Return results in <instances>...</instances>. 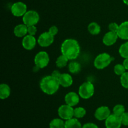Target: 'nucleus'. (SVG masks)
I'll return each instance as SVG.
<instances>
[{"label": "nucleus", "mask_w": 128, "mask_h": 128, "mask_svg": "<svg viewBox=\"0 0 128 128\" xmlns=\"http://www.w3.org/2000/svg\"><path fill=\"white\" fill-rule=\"evenodd\" d=\"M122 122L121 118L112 114L105 120V126L106 128H120Z\"/></svg>", "instance_id": "obj_10"}, {"label": "nucleus", "mask_w": 128, "mask_h": 128, "mask_svg": "<svg viewBox=\"0 0 128 128\" xmlns=\"http://www.w3.org/2000/svg\"><path fill=\"white\" fill-rule=\"evenodd\" d=\"M54 42V36L49 31L41 34L38 39V42L41 47H48Z\"/></svg>", "instance_id": "obj_9"}, {"label": "nucleus", "mask_w": 128, "mask_h": 128, "mask_svg": "<svg viewBox=\"0 0 128 128\" xmlns=\"http://www.w3.org/2000/svg\"><path fill=\"white\" fill-rule=\"evenodd\" d=\"M119 26L120 25L118 24L116 22H111L109 24V30L110 31H113V32H117L118 30Z\"/></svg>", "instance_id": "obj_30"}, {"label": "nucleus", "mask_w": 128, "mask_h": 128, "mask_svg": "<svg viewBox=\"0 0 128 128\" xmlns=\"http://www.w3.org/2000/svg\"><path fill=\"white\" fill-rule=\"evenodd\" d=\"M118 38L117 32L110 31L107 33L105 34V35L104 36L103 38H102V42L106 46H112L117 41Z\"/></svg>", "instance_id": "obj_12"}, {"label": "nucleus", "mask_w": 128, "mask_h": 128, "mask_svg": "<svg viewBox=\"0 0 128 128\" xmlns=\"http://www.w3.org/2000/svg\"><path fill=\"white\" fill-rule=\"evenodd\" d=\"M64 101L66 104L73 107L80 102V95L74 92H70L65 96Z\"/></svg>", "instance_id": "obj_14"}, {"label": "nucleus", "mask_w": 128, "mask_h": 128, "mask_svg": "<svg viewBox=\"0 0 128 128\" xmlns=\"http://www.w3.org/2000/svg\"><path fill=\"white\" fill-rule=\"evenodd\" d=\"M94 93V86L90 81H86L82 83L79 88L78 94L80 97L84 100H88L92 97Z\"/></svg>", "instance_id": "obj_4"}, {"label": "nucleus", "mask_w": 128, "mask_h": 128, "mask_svg": "<svg viewBox=\"0 0 128 128\" xmlns=\"http://www.w3.org/2000/svg\"><path fill=\"white\" fill-rule=\"evenodd\" d=\"M64 128H82V126L77 118H72L70 120H66Z\"/></svg>", "instance_id": "obj_19"}, {"label": "nucleus", "mask_w": 128, "mask_h": 128, "mask_svg": "<svg viewBox=\"0 0 128 128\" xmlns=\"http://www.w3.org/2000/svg\"><path fill=\"white\" fill-rule=\"evenodd\" d=\"M86 114V110L82 107L76 108L74 110V117L76 118H82Z\"/></svg>", "instance_id": "obj_25"}, {"label": "nucleus", "mask_w": 128, "mask_h": 128, "mask_svg": "<svg viewBox=\"0 0 128 128\" xmlns=\"http://www.w3.org/2000/svg\"><path fill=\"white\" fill-rule=\"evenodd\" d=\"M60 84L58 79L51 76L44 77L40 82V88L45 94L52 95L59 90Z\"/></svg>", "instance_id": "obj_2"}, {"label": "nucleus", "mask_w": 128, "mask_h": 128, "mask_svg": "<svg viewBox=\"0 0 128 128\" xmlns=\"http://www.w3.org/2000/svg\"><path fill=\"white\" fill-rule=\"evenodd\" d=\"M64 126L65 122L61 119H54L50 123V128H64Z\"/></svg>", "instance_id": "obj_22"}, {"label": "nucleus", "mask_w": 128, "mask_h": 128, "mask_svg": "<svg viewBox=\"0 0 128 128\" xmlns=\"http://www.w3.org/2000/svg\"><path fill=\"white\" fill-rule=\"evenodd\" d=\"M34 61L38 68H44L46 67L50 62V56L46 51H40L36 54Z\"/></svg>", "instance_id": "obj_6"}, {"label": "nucleus", "mask_w": 128, "mask_h": 128, "mask_svg": "<svg viewBox=\"0 0 128 128\" xmlns=\"http://www.w3.org/2000/svg\"><path fill=\"white\" fill-rule=\"evenodd\" d=\"M113 60V58L111 57L109 54L103 52L96 56L94 61V66L98 70H102L108 67Z\"/></svg>", "instance_id": "obj_3"}, {"label": "nucleus", "mask_w": 128, "mask_h": 128, "mask_svg": "<svg viewBox=\"0 0 128 128\" xmlns=\"http://www.w3.org/2000/svg\"><path fill=\"white\" fill-rule=\"evenodd\" d=\"M111 115V111L108 106H101L96 110L94 116L99 121L106 120Z\"/></svg>", "instance_id": "obj_11"}, {"label": "nucleus", "mask_w": 128, "mask_h": 128, "mask_svg": "<svg viewBox=\"0 0 128 128\" xmlns=\"http://www.w3.org/2000/svg\"><path fill=\"white\" fill-rule=\"evenodd\" d=\"M120 81L122 87L128 89V72H125L121 75Z\"/></svg>", "instance_id": "obj_28"}, {"label": "nucleus", "mask_w": 128, "mask_h": 128, "mask_svg": "<svg viewBox=\"0 0 128 128\" xmlns=\"http://www.w3.org/2000/svg\"><path fill=\"white\" fill-rule=\"evenodd\" d=\"M48 31L51 34L53 35V36H56V35L58 34V28L56 26H51L50 29H49Z\"/></svg>", "instance_id": "obj_32"}, {"label": "nucleus", "mask_w": 128, "mask_h": 128, "mask_svg": "<svg viewBox=\"0 0 128 128\" xmlns=\"http://www.w3.org/2000/svg\"><path fill=\"white\" fill-rule=\"evenodd\" d=\"M117 34L120 39L123 40H128V21H124L120 25Z\"/></svg>", "instance_id": "obj_16"}, {"label": "nucleus", "mask_w": 128, "mask_h": 128, "mask_svg": "<svg viewBox=\"0 0 128 128\" xmlns=\"http://www.w3.org/2000/svg\"><path fill=\"white\" fill-rule=\"evenodd\" d=\"M69 71L72 74H77L81 71V65L78 62H71L69 64Z\"/></svg>", "instance_id": "obj_23"}, {"label": "nucleus", "mask_w": 128, "mask_h": 128, "mask_svg": "<svg viewBox=\"0 0 128 128\" xmlns=\"http://www.w3.org/2000/svg\"><path fill=\"white\" fill-rule=\"evenodd\" d=\"M11 13L16 17L23 16L27 12V6L26 4L21 1L14 2L11 6Z\"/></svg>", "instance_id": "obj_8"}, {"label": "nucleus", "mask_w": 128, "mask_h": 128, "mask_svg": "<svg viewBox=\"0 0 128 128\" xmlns=\"http://www.w3.org/2000/svg\"><path fill=\"white\" fill-rule=\"evenodd\" d=\"M88 30L90 34L92 35H98L101 32V27L97 22H91L88 26Z\"/></svg>", "instance_id": "obj_20"}, {"label": "nucleus", "mask_w": 128, "mask_h": 128, "mask_svg": "<svg viewBox=\"0 0 128 128\" xmlns=\"http://www.w3.org/2000/svg\"><path fill=\"white\" fill-rule=\"evenodd\" d=\"M126 70L125 69L123 64H117L116 65H115L114 68V71L115 74L118 76H121L122 74L126 72Z\"/></svg>", "instance_id": "obj_27"}, {"label": "nucleus", "mask_w": 128, "mask_h": 128, "mask_svg": "<svg viewBox=\"0 0 128 128\" xmlns=\"http://www.w3.org/2000/svg\"><path fill=\"white\" fill-rule=\"evenodd\" d=\"M74 110L72 106L68 104L61 105L58 110V115L62 120H68L74 117Z\"/></svg>", "instance_id": "obj_7"}, {"label": "nucleus", "mask_w": 128, "mask_h": 128, "mask_svg": "<svg viewBox=\"0 0 128 128\" xmlns=\"http://www.w3.org/2000/svg\"><path fill=\"white\" fill-rule=\"evenodd\" d=\"M61 73H60V72H59L58 71H57V70H55V71H54L53 72H52V76H54V77L58 79V78L60 77V74H61Z\"/></svg>", "instance_id": "obj_34"}, {"label": "nucleus", "mask_w": 128, "mask_h": 128, "mask_svg": "<svg viewBox=\"0 0 128 128\" xmlns=\"http://www.w3.org/2000/svg\"><path fill=\"white\" fill-rule=\"evenodd\" d=\"M40 21V15L34 10L27 11L22 17V21L27 26H35Z\"/></svg>", "instance_id": "obj_5"}, {"label": "nucleus", "mask_w": 128, "mask_h": 128, "mask_svg": "<svg viewBox=\"0 0 128 128\" xmlns=\"http://www.w3.org/2000/svg\"><path fill=\"white\" fill-rule=\"evenodd\" d=\"M121 121L122 124L124 126H128V112H125L122 116H121Z\"/></svg>", "instance_id": "obj_29"}, {"label": "nucleus", "mask_w": 128, "mask_h": 128, "mask_svg": "<svg viewBox=\"0 0 128 128\" xmlns=\"http://www.w3.org/2000/svg\"><path fill=\"white\" fill-rule=\"evenodd\" d=\"M69 59L63 54H61L57 58L56 61V66L59 68H62L67 65Z\"/></svg>", "instance_id": "obj_21"}, {"label": "nucleus", "mask_w": 128, "mask_h": 128, "mask_svg": "<svg viewBox=\"0 0 128 128\" xmlns=\"http://www.w3.org/2000/svg\"><path fill=\"white\" fill-rule=\"evenodd\" d=\"M122 1H123V2L125 4L128 5V0H122Z\"/></svg>", "instance_id": "obj_36"}, {"label": "nucleus", "mask_w": 128, "mask_h": 128, "mask_svg": "<svg viewBox=\"0 0 128 128\" xmlns=\"http://www.w3.org/2000/svg\"><path fill=\"white\" fill-rule=\"evenodd\" d=\"M123 66H124L125 69L126 70H128V58H125L124 60L123 61V63H122Z\"/></svg>", "instance_id": "obj_35"}, {"label": "nucleus", "mask_w": 128, "mask_h": 128, "mask_svg": "<svg viewBox=\"0 0 128 128\" xmlns=\"http://www.w3.org/2000/svg\"><path fill=\"white\" fill-rule=\"evenodd\" d=\"M119 53L123 58H128V41L121 45L119 49Z\"/></svg>", "instance_id": "obj_24"}, {"label": "nucleus", "mask_w": 128, "mask_h": 128, "mask_svg": "<svg viewBox=\"0 0 128 128\" xmlns=\"http://www.w3.org/2000/svg\"><path fill=\"white\" fill-rule=\"evenodd\" d=\"M37 32V28L35 26H28V33L31 36H34Z\"/></svg>", "instance_id": "obj_31"}, {"label": "nucleus", "mask_w": 128, "mask_h": 128, "mask_svg": "<svg viewBox=\"0 0 128 128\" xmlns=\"http://www.w3.org/2000/svg\"><path fill=\"white\" fill-rule=\"evenodd\" d=\"M36 40L34 36L31 35H26L23 38L22 41V45L26 50H31L36 46Z\"/></svg>", "instance_id": "obj_13"}, {"label": "nucleus", "mask_w": 128, "mask_h": 128, "mask_svg": "<svg viewBox=\"0 0 128 128\" xmlns=\"http://www.w3.org/2000/svg\"><path fill=\"white\" fill-rule=\"evenodd\" d=\"M82 128H99L98 126L92 122H88L82 126Z\"/></svg>", "instance_id": "obj_33"}, {"label": "nucleus", "mask_w": 128, "mask_h": 128, "mask_svg": "<svg viewBox=\"0 0 128 128\" xmlns=\"http://www.w3.org/2000/svg\"><path fill=\"white\" fill-rule=\"evenodd\" d=\"M62 54L64 55L69 60L77 58L80 54L81 49L78 42L74 39H67L63 41L61 46Z\"/></svg>", "instance_id": "obj_1"}, {"label": "nucleus", "mask_w": 128, "mask_h": 128, "mask_svg": "<svg viewBox=\"0 0 128 128\" xmlns=\"http://www.w3.org/2000/svg\"><path fill=\"white\" fill-rule=\"evenodd\" d=\"M11 89L6 84H1L0 85V98L1 100H5L10 96Z\"/></svg>", "instance_id": "obj_18"}, {"label": "nucleus", "mask_w": 128, "mask_h": 128, "mask_svg": "<svg viewBox=\"0 0 128 128\" xmlns=\"http://www.w3.org/2000/svg\"><path fill=\"white\" fill-rule=\"evenodd\" d=\"M58 80L60 86H62V87L64 88L70 87L72 85V82H73L72 76L68 73L61 74L60 77L58 78Z\"/></svg>", "instance_id": "obj_15"}, {"label": "nucleus", "mask_w": 128, "mask_h": 128, "mask_svg": "<svg viewBox=\"0 0 128 128\" xmlns=\"http://www.w3.org/2000/svg\"><path fill=\"white\" fill-rule=\"evenodd\" d=\"M28 33V26L24 24H20L17 25L14 28V34L16 37H24Z\"/></svg>", "instance_id": "obj_17"}, {"label": "nucleus", "mask_w": 128, "mask_h": 128, "mask_svg": "<svg viewBox=\"0 0 128 128\" xmlns=\"http://www.w3.org/2000/svg\"><path fill=\"white\" fill-rule=\"evenodd\" d=\"M113 114L118 116L121 117L122 114L125 112V108L122 104H117L113 108Z\"/></svg>", "instance_id": "obj_26"}]
</instances>
